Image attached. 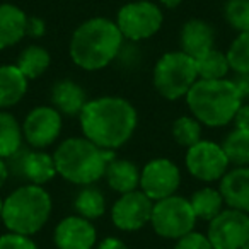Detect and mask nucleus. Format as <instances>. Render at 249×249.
Returning a JSON list of instances; mask_svg holds the SVG:
<instances>
[{
    "label": "nucleus",
    "instance_id": "18",
    "mask_svg": "<svg viewBox=\"0 0 249 249\" xmlns=\"http://www.w3.org/2000/svg\"><path fill=\"white\" fill-rule=\"evenodd\" d=\"M52 103L53 107L60 114L69 116H79L87 103L86 90L73 80H60L52 89Z\"/></svg>",
    "mask_w": 249,
    "mask_h": 249
},
{
    "label": "nucleus",
    "instance_id": "35",
    "mask_svg": "<svg viewBox=\"0 0 249 249\" xmlns=\"http://www.w3.org/2000/svg\"><path fill=\"white\" fill-rule=\"evenodd\" d=\"M97 249H128V248H126V244H124L121 239H118V237H106L104 241L99 242Z\"/></svg>",
    "mask_w": 249,
    "mask_h": 249
},
{
    "label": "nucleus",
    "instance_id": "2",
    "mask_svg": "<svg viewBox=\"0 0 249 249\" xmlns=\"http://www.w3.org/2000/svg\"><path fill=\"white\" fill-rule=\"evenodd\" d=\"M123 36L116 22L106 18H92L82 22L70 39V56L84 70H101L118 56Z\"/></svg>",
    "mask_w": 249,
    "mask_h": 249
},
{
    "label": "nucleus",
    "instance_id": "16",
    "mask_svg": "<svg viewBox=\"0 0 249 249\" xmlns=\"http://www.w3.org/2000/svg\"><path fill=\"white\" fill-rule=\"evenodd\" d=\"M218 191L229 208L249 213V167L241 166L227 171L220 179Z\"/></svg>",
    "mask_w": 249,
    "mask_h": 249
},
{
    "label": "nucleus",
    "instance_id": "15",
    "mask_svg": "<svg viewBox=\"0 0 249 249\" xmlns=\"http://www.w3.org/2000/svg\"><path fill=\"white\" fill-rule=\"evenodd\" d=\"M96 239V227L80 215L65 217L55 229V244L58 249H92Z\"/></svg>",
    "mask_w": 249,
    "mask_h": 249
},
{
    "label": "nucleus",
    "instance_id": "38",
    "mask_svg": "<svg viewBox=\"0 0 249 249\" xmlns=\"http://www.w3.org/2000/svg\"><path fill=\"white\" fill-rule=\"evenodd\" d=\"M2 208H4V200L0 198V218H2Z\"/></svg>",
    "mask_w": 249,
    "mask_h": 249
},
{
    "label": "nucleus",
    "instance_id": "26",
    "mask_svg": "<svg viewBox=\"0 0 249 249\" xmlns=\"http://www.w3.org/2000/svg\"><path fill=\"white\" fill-rule=\"evenodd\" d=\"M73 207L80 217L87 218V220H94L106 212V198L97 188L84 186V190H80L75 196Z\"/></svg>",
    "mask_w": 249,
    "mask_h": 249
},
{
    "label": "nucleus",
    "instance_id": "4",
    "mask_svg": "<svg viewBox=\"0 0 249 249\" xmlns=\"http://www.w3.org/2000/svg\"><path fill=\"white\" fill-rule=\"evenodd\" d=\"M56 174L65 181L80 186H90L104 176L106 167L114 159L113 150L101 149L86 137L67 139L53 154Z\"/></svg>",
    "mask_w": 249,
    "mask_h": 249
},
{
    "label": "nucleus",
    "instance_id": "34",
    "mask_svg": "<svg viewBox=\"0 0 249 249\" xmlns=\"http://www.w3.org/2000/svg\"><path fill=\"white\" fill-rule=\"evenodd\" d=\"M43 35H45V22L39 18H28V31H26V36L39 38Z\"/></svg>",
    "mask_w": 249,
    "mask_h": 249
},
{
    "label": "nucleus",
    "instance_id": "5",
    "mask_svg": "<svg viewBox=\"0 0 249 249\" xmlns=\"http://www.w3.org/2000/svg\"><path fill=\"white\" fill-rule=\"evenodd\" d=\"M52 213V196L43 186L24 184L4 200L2 220L9 232L28 235L39 232Z\"/></svg>",
    "mask_w": 249,
    "mask_h": 249
},
{
    "label": "nucleus",
    "instance_id": "14",
    "mask_svg": "<svg viewBox=\"0 0 249 249\" xmlns=\"http://www.w3.org/2000/svg\"><path fill=\"white\" fill-rule=\"evenodd\" d=\"M9 159L14 160V166H9V171H14L28 181V184L43 186L52 181L56 174V166L53 156L41 150H19Z\"/></svg>",
    "mask_w": 249,
    "mask_h": 249
},
{
    "label": "nucleus",
    "instance_id": "29",
    "mask_svg": "<svg viewBox=\"0 0 249 249\" xmlns=\"http://www.w3.org/2000/svg\"><path fill=\"white\" fill-rule=\"evenodd\" d=\"M173 137L179 145L190 149L201 140V123L190 116L178 118L173 124Z\"/></svg>",
    "mask_w": 249,
    "mask_h": 249
},
{
    "label": "nucleus",
    "instance_id": "21",
    "mask_svg": "<svg viewBox=\"0 0 249 249\" xmlns=\"http://www.w3.org/2000/svg\"><path fill=\"white\" fill-rule=\"evenodd\" d=\"M107 184L111 190L118 191V193H130L135 191L140 186V173L139 167L132 162V160L116 159L114 157L106 167L104 173Z\"/></svg>",
    "mask_w": 249,
    "mask_h": 249
},
{
    "label": "nucleus",
    "instance_id": "28",
    "mask_svg": "<svg viewBox=\"0 0 249 249\" xmlns=\"http://www.w3.org/2000/svg\"><path fill=\"white\" fill-rule=\"evenodd\" d=\"M225 55H227L231 70H234L239 75H249V31L239 33Z\"/></svg>",
    "mask_w": 249,
    "mask_h": 249
},
{
    "label": "nucleus",
    "instance_id": "33",
    "mask_svg": "<svg viewBox=\"0 0 249 249\" xmlns=\"http://www.w3.org/2000/svg\"><path fill=\"white\" fill-rule=\"evenodd\" d=\"M234 123L235 128L249 132V104H241V107L234 116Z\"/></svg>",
    "mask_w": 249,
    "mask_h": 249
},
{
    "label": "nucleus",
    "instance_id": "12",
    "mask_svg": "<svg viewBox=\"0 0 249 249\" xmlns=\"http://www.w3.org/2000/svg\"><path fill=\"white\" fill-rule=\"evenodd\" d=\"M154 201L142 190L123 193L111 208V220L120 231H139L152 217Z\"/></svg>",
    "mask_w": 249,
    "mask_h": 249
},
{
    "label": "nucleus",
    "instance_id": "6",
    "mask_svg": "<svg viewBox=\"0 0 249 249\" xmlns=\"http://www.w3.org/2000/svg\"><path fill=\"white\" fill-rule=\"evenodd\" d=\"M198 80L195 58L184 52L164 53L154 69V86L157 92L169 101L184 97Z\"/></svg>",
    "mask_w": 249,
    "mask_h": 249
},
{
    "label": "nucleus",
    "instance_id": "30",
    "mask_svg": "<svg viewBox=\"0 0 249 249\" xmlns=\"http://www.w3.org/2000/svg\"><path fill=\"white\" fill-rule=\"evenodd\" d=\"M225 19L239 33L249 31V0H229L225 4Z\"/></svg>",
    "mask_w": 249,
    "mask_h": 249
},
{
    "label": "nucleus",
    "instance_id": "7",
    "mask_svg": "<svg viewBox=\"0 0 249 249\" xmlns=\"http://www.w3.org/2000/svg\"><path fill=\"white\" fill-rule=\"evenodd\" d=\"M196 220L198 218L191 208L190 200L186 198L173 195L164 200L154 201L150 224L156 234L160 237L178 241L179 237L193 231Z\"/></svg>",
    "mask_w": 249,
    "mask_h": 249
},
{
    "label": "nucleus",
    "instance_id": "1",
    "mask_svg": "<svg viewBox=\"0 0 249 249\" xmlns=\"http://www.w3.org/2000/svg\"><path fill=\"white\" fill-rule=\"evenodd\" d=\"M79 118L84 137L106 150L120 149L128 142L139 121L135 107L118 96L87 101Z\"/></svg>",
    "mask_w": 249,
    "mask_h": 249
},
{
    "label": "nucleus",
    "instance_id": "10",
    "mask_svg": "<svg viewBox=\"0 0 249 249\" xmlns=\"http://www.w3.org/2000/svg\"><path fill=\"white\" fill-rule=\"evenodd\" d=\"M207 237L215 249H241L249 241V213L224 208L208 222Z\"/></svg>",
    "mask_w": 249,
    "mask_h": 249
},
{
    "label": "nucleus",
    "instance_id": "22",
    "mask_svg": "<svg viewBox=\"0 0 249 249\" xmlns=\"http://www.w3.org/2000/svg\"><path fill=\"white\" fill-rule=\"evenodd\" d=\"M22 126L7 111H0V159H9L22 147Z\"/></svg>",
    "mask_w": 249,
    "mask_h": 249
},
{
    "label": "nucleus",
    "instance_id": "36",
    "mask_svg": "<svg viewBox=\"0 0 249 249\" xmlns=\"http://www.w3.org/2000/svg\"><path fill=\"white\" fill-rule=\"evenodd\" d=\"M9 164L5 162V159H0V188L4 186L5 184V181H7V178H9Z\"/></svg>",
    "mask_w": 249,
    "mask_h": 249
},
{
    "label": "nucleus",
    "instance_id": "32",
    "mask_svg": "<svg viewBox=\"0 0 249 249\" xmlns=\"http://www.w3.org/2000/svg\"><path fill=\"white\" fill-rule=\"evenodd\" d=\"M0 249H38V246L28 235L9 232L0 235Z\"/></svg>",
    "mask_w": 249,
    "mask_h": 249
},
{
    "label": "nucleus",
    "instance_id": "11",
    "mask_svg": "<svg viewBox=\"0 0 249 249\" xmlns=\"http://www.w3.org/2000/svg\"><path fill=\"white\" fill-rule=\"evenodd\" d=\"M181 184V173L169 159H154L140 173V190L152 201L176 195Z\"/></svg>",
    "mask_w": 249,
    "mask_h": 249
},
{
    "label": "nucleus",
    "instance_id": "39",
    "mask_svg": "<svg viewBox=\"0 0 249 249\" xmlns=\"http://www.w3.org/2000/svg\"><path fill=\"white\" fill-rule=\"evenodd\" d=\"M241 249H249V241H248V242H246V244H244V246H242V248H241Z\"/></svg>",
    "mask_w": 249,
    "mask_h": 249
},
{
    "label": "nucleus",
    "instance_id": "20",
    "mask_svg": "<svg viewBox=\"0 0 249 249\" xmlns=\"http://www.w3.org/2000/svg\"><path fill=\"white\" fill-rule=\"evenodd\" d=\"M28 82L18 65L0 67V109L16 106L28 92Z\"/></svg>",
    "mask_w": 249,
    "mask_h": 249
},
{
    "label": "nucleus",
    "instance_id": "8",
    "mask_svg": "<svg viewBox=\"0 0 249 249\" xmlns=\"http://www.w3.org/2000/svg\"><path fill=\"white\" fill-rule=\"evenodd\" d=\"M164 21L159 5L149 0H139L123 5L118 12L116 26L121 36L132 41H142L154 36Z\"/></svg>",
    "mask_w": 249,
    "mask_h": 249
},
{
    "label": "nucleus",
    "instance_id": "24",
    "mask_svg": "<svg viewBox=\"0 0 249 249\" xmlns=\"http://www.w3.org/2000/svg\"><path fill=\"white\" fill-rule=\"evenodd\" d=\"M191 208H193L196 218L210 222L213 217H217L222 210H224V198H222L220 191L213 190V188H203L198 190L196 193L191 196L190 200Z\"/></svg>",
    "mask_w": 249,
    "mask_h": 249
},
{
    "label": "nucleus",
    "instance_id": "25",
    "mask_svg": "<svg viewBox=\"0 0 249 249\" xmlns=\"http://www.w3.org/2000/svg\"><path fill=\"white\" fill-rule=\"evenodd\" d=\"M50 53L46 52L43 46H38V45H31L28 48H24V52L21 53L18 60V67L24 77L28 80H33V79H38L39 75L46 72V69L50 67Z\"/></svg>",
    "mask_w": 249,
    "mask_h": 249
},
{
    "label": "nucleus",
    "instance_id": "3",
    "mask_svg": "<svg viewBox=\"0 0 249 249\" xmlns=\"http://www.w3.org/2000/svg\"><path fill=\"white\" fill-rule=\"evenodd\" d=\"M184 97L195 120L210 128H218L234 121L244 94L234 80L198 79Z\"/></svg>",
    "mask_w": 249,
    "mask_h": 249
},
{
    "label": "nucleus",
    "instance_id": "19",
    "mask_svg": "<svg viewBox=\"0 0 249 249\" xmlns=\"http://www.w3.org/2000/svg\"><path fill=\"white\" fill-rule=\"evenodd\" d=\"M28 16L12 4H0V50L14 46L26 36Z\"/></svg>",
    "mask_w": 249,
    "mask_h": 249
},
{
    "label": "nucleus",
    "instance_id": "9",
    "mask_svg": "<svg viewBox=\"0 0 249 249\" xmlns=\"http://www.w3.org/2000/svg\"><path fill=\"white\" fill-rule=\"evenodd\" d=\"M186 169L193 178L205 183L220 181L229 169V159L222 145L208 140H200L186 152Z\"/></svg>",
    "mask_w": 249,
    "mask_h": 249
},
{
    "label": "nucleus",
    "instance_id": "17",
    "mask_svg": "<svg viewBox=\"0 0 249 249\" xmlns=\"http://www.w3.org/2000/svg\"><path fill=\"white\" fill-rule=\"evenodd\" d=\"M215 33L210 24L200 19H191L181 29V52L190 55L191 58H198L203 53L213 50Z\"/></svg>",
    "mask_w": 249,
    "mask_h": 249
},
{
    "label": "nucleus",
    "instance_id": "37",
    "mask_svg": "<svg viewBox=\"0 0 249 249\" xmlns=\"http://www.w3.org/2000/svg\"><path fill=\"white\" fill-rule=\"evenodd\" d=\"M181 2H183V0H160V4H162L164 7H167V9L178 7V5H179Z\"/></svg>",
    "mask_w": 249,
    "mask_h": 249
},
{
    "label": "nucleus",
    "instance_id": "27",
    "mask_svg": "<svg viewBox=\"0 0 249 249\" xmlns=\"http://www.w3.org/2000/svg\"><path fill=\"white\" fill-rule=\"evenodd\" d=\"M225 156L229 162L235 164L237 167L249 164V132L235 128L227 135V139L222 143Z\"/></svg>",
    "mask_w": 249,
    "mask_h": 249
},
{
    "label": "nucleus",
    "instance_id": "31",
    "mask_svg": "<svg viewBox=\"0 0 249 249\" xmlns=\"http://www.w3.org/2000/svg\"><path fill=\"white\" fill-rule=\"evenodd\" d=\"M174 249H215V248L205 234L191 231L190 234L178 239Z\"/></svg>",
    "mask_w": 249,
    "mask_h": 249
},
{
    "label": "nucleus",
    "instance_id": "13",
    "mask_svg": "<svg viewBox=\"0 0 249 249\" xmlns=\"http://www.w3.org/2000/svg\"><path fill=\"white\" fill-rule=\"evenodd\" d=\"M62 132V114L52 106H38L26 116L22 137L35 149H45L58 139Z\"/></svg>",
    "mask_w": 249,
    "mask_h": 249
},
{
    "label": "nucleus",
    "instance_id": "23",
    "mask_svg": "<svg viewBox=\"0 0 249 249\" xmlns=\"http://www.w3.org/2000/svg\"><path fill=\"white\" fill-rule=\"evenodd\" d=\"M195 63H196L198 79H201V80L225 79L227 72L231 70L227 55L218 52V50H215V48L207 53H203V55L198 56V58H195Z\"/></svg>",
    "mask_w": 249,
    "mask_h": 249
}]
</instances>
